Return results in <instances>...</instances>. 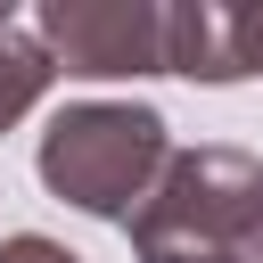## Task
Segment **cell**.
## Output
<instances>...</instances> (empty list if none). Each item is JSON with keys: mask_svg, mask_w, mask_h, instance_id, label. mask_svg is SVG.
<instances>
[{"mask_svg": "<svg viewBox=\"0 0 263 263\" xmlns=\"http://www.w3.org/2000/svg\"><path fill=\"white\" fill-rule=\"evenodd\" d=\"M123 230L132 263H247V238L263 230V156L222 140L173 148Z\"/></svg>", "mask_w": 263, "mask_h": 263, "instance_id": "6da1fadb", "label": "cell"}, {"mask_svg": "<svg viewBox=\"0 0 263 263\" xmlns=\"http://www.w3.org/2000/svg\"><path fill=\"white\" fill-rule=\"evenodd\" d=\"M164 156H173V123L148 99H74L49 115L33 164H41V189L66 197L74 214L132 222L140 197L156 189Z\"/></svg>", "mask_w": 263, "mask_h": 263, "instance_id": "7a4b0ae2", "label": "cell"}, {"mask_svg": "<svg viewBox=\"0 0 263 263\" xmlns=\"http://www.w3.org/2000/svg\"><path fill=\"white\" fill-rule=\"evenodd\" d=\"M58 74L82 82H132L164 74V8L156 0H41L33 16Z\"/></svg>", "mask_w": 263, "mask_h": 263, "instance_id": "3957f363", "label": "cell"}, {"mask_svg": "<svg viewBox=\"0 0 263 263\" xmlns=\"http://www.w3.org/2000/svg\"><path fill=\"white\" fill-rule=\"evenodd\" d=\"M164 74H189L205 90L255 74V8L230 0H173L164 8Z\"/></svg>", "mask_w": 263, "mask_h": 263, "instance_id": "277c9868", "label": "cell"}, {"mask_svg": "<svg viewBox=\"0 0 263 263\" xmlns=\"http://www.w3.org/2000/svg\"><path fill=\"white\" fill-rule=\"evenodd\" d=\"M49 82H58V66H49L41 33L0 25V132H8V123H25V115L41 107V90H49Z\"/></svg>", "mask_w": 263, "mask_h": 263, "instance_id": "5b68a950", "label": "cell"}, {"mask_svg": "<svg viewBox=\"0 0 263 263\" xmlns=\"http://www.w3.org/2000/svg\"><path fill=\"white\" fill-rule=\"evenodd\" d=\"M0 263H82V255L58 247V238H41V230H16V238H0Z\"/></svg>", "mask_w": 263, "mask_h": 263, "instance_id": "8992f818", "label": "cell"}, {"mask_svg": "<svg viewBox=\"0 0 263 263\" xmlns=\"http://www.w3.org/2000/svg\"><path fill=\"white\" fill-rule=\"evenodd\" d=\"M255 74H263V8H255Z\"/></svg>", "mask_w": 263, "mask_h": 263, "instance_id": "52a82bcc", "label": "cell"}, {"mask_svg": "<svg viewBox=\"0 0 263 263\" xmlns=\"http://www.w3.org/2000/svg\"><path fill=\"white\" fill-rule=\"evenodd\" d=\"M247 263H263V230H255V238H247Z\"/></svg>", "mask_w": 263, "mask_h": 263, "instance_id": "ba28073f", "label": "cell"}, {"mask_svg": "<svg viewBox=\"0 0 263 263\" xmlns=\"http://www.w3.org/2000/svg\"><path fill=\"white\" fill-rule=\"evenodd\" d=\"M0 25H8V8H0Z\"/></svg>", "mask_w": 263, "mask_h": 263, "instance_id": "9c48e42d", "label": "cell"}]
</instances>
